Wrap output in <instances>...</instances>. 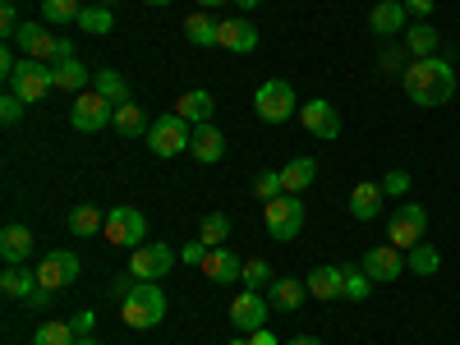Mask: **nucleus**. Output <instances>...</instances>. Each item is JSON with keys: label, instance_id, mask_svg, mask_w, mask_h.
Instances as JSON below:
<instances>
[{"label": "nucleus", "instance_id": "obj_1", "mask_svg": "<svg viewBox=\"0 0 460 345\" xmlns=\"http://www.w3.org/2000/svg\"><path fill=\"white\" fill-rule=\"evenodd\" d=\"M401 88L414 106H447L456 97V69L442 56H424V60H410L401 74Z\"/></svg>", "mask_w": 460, "mask_h": 345}, {"label": "nucleus", "instance_id": "obj_2", "mask_svg": "<svg viewBox=\"0 0 460 345\" xmlns=\"http://www.w3.org/2000/svg\"><path fill=\"white\" fill-rule=\"evenodd\" d=\"M120 318H125V327H134V332H152V327L166 318V295H162V286L138 281L134 295L120 304Z\"/></svg>", "mask_w": 460, "mask_h": 345}, {"label": "nucleus", "instance_id": "obj_3", "mask_svg": "<svg viewBox=\"0 0 460 345\" xmlns=\"http://www.w3.org/2000/svg\"><path fill=\"white\" fill-rule=\"evenodd\" d=\"M189 138H194V125L180 120L175 111H171V115H157V120H152V129H147V147H152V157H162V162L189 152Z\"/></svg>", "mask_w": 460, "mask_h": 345}, {"label": "nucleus", "instance_id": "obj_4", "mask_svg": "<svg viewBox=\"0 0 460 345\" xmlns=\"http://www.w3.org/2000/svg\"><path fill=\"white\" fill-rule=\"evenodd\" d=\"M253 111H258V120L262 125H286L290 115L299 111V97L286 79H267L258 93H253Z\"/></svg>", "mask_w": 460, "mask_h": 345}, {"label": "nucleus", "instance_id": "obj_5", "mask_svg": "<svg viewBox=\"0 0 460 345\" xmlns=\"http://www.w3.org/2000/svg\"><path fill=\"white\" fill-rule=\"evenodd\" d=\"M102 235H106V244H115V249H143V240H147V217L138 212V208H111L106 212V230H102Z\"/></svg>", "mask_w": 460, "mask_h": 345}, {"label": "nucleus", "instance_id": "obj_6", "mask_svg": "<svg viewBox=\"0 0 460 345\" xmlns=\"http://www.w3.org/2000/svg\"><path fill=\"white\" fill-rule=\"evenodd\" d=\"M262 221H267V235L277 244H290L299 230H304V203L299 194H281L272 203H262Z\"/></svg>", "mask_w": 460, "mask_h": 345}, {"label": "nucleus", "instance_id": "obj_7", "mask_svg": "<svg viewBox=\"0 0 460 345\" xmlns=\"http://www.w3.org/2000/svg\"><path fill=\"white\" fill-rule=\"evenodd\" d=\"M69 125L79 129V134H102L106 125H115V102H106L97 88L79 93L69 106Z\"/></svg>", "mask_w": 460, "mask_h": 345}, {"label": "nucleus", "instance_id": "obj_8", "mask_svg": "<svg viewBox=\"0 0 460 345\" xmlns=\"http://www.w3.org/2000/svg\"><path fill=\"white\" fill-rule=\"evenodd\" d=\"M424 230H429V208H424V203H401V208L387 217V244L414 249L419 240H424Z\"/></svg>", "mask_w": 460, "mask_h": 345}, {"label": "nucleus", "instance_id": "obj_9", "mask_svg": "<svg viewBox=\"0 0 460 345\" xmlns=\"http://www.w3.org/2000/svg\"><path fill=\"white\" fill-rule=\"evenodd\" d=\"M79 272H84L79 253H74V249H51L42 262H37V286H47V290H65V286L79 281Z\"/></svg>", "mask_w": 460, "mask_h": 345}, {"label": "nucleus", "instance_id": "obj_10", "mask_svg": "<svg viewBox=\"0 0 460 345\" xmlns=\"http://www.w3.org/2000/svg\"><path fill=\"white\" fill-rule=\"evenodd\" d=\"M51 88H56V79H51V65L47 60H19L14 79H10V93H19L32 106V102H42Z\"/></svg>", "mask_w": 460, "mask_h": 345}, {"label": "nucleus", "instance_id": "obj_11", "mask_svg": "<svg viewBox=\"0 0 460 345\" xmlns=\"http://www.w3.org/2000/svg\"><path fill=\"white\" fill-rule=\"evenodd\" d=\"M175 249L171 244H143V249H134L129 253V272L138 277V281H162L171 267H175Z\"/></svg>", "mask_w": 460, "mask_h": 345}, {"label": "nucleus", "instance_id": "obj_12", "mask_svg": "<svg viewBox=\"0 0 460 345\" xmlns=\"http://www.w3.org/2000/svg\"><path fill=\"white\" fill-rule=\"evenodd\" d=\"M359 267H364V272H368L377 286H392V281L405 272V249H396V244H377V249H364Z\"/></svg>", "mask_w": 460, "mask_h": 345}, {"label": "nucleus", "instance_id": "obj_13", "mask_svg": "<svg viewBox=\"0 0 460 345\" xmlns=\"http://www.w3.org/2000/svg\"><path fill=\"white\" fill-rule=\"evenodd\" d=\"M299 120L314 138H341V111L327 102V97H314V102H299Z\"/></svg>", "mask_w": 460, "mask_h": 345}, {"label": "nucleus", "instance_id": "obj_14", "mask_svg": "<svg viewBox=\"0 0 460 345\" xmlns=\"http://www.w3.org/2000/svg\"><path fill=\"white\" fill-rule=\"evenodd\" d=\"M267 295H258V290H240L235 299H230V327L235 332H258V327H267Z\"/></svg>", "mask_w": 460, "mask_h": 345}, {"label": "nucleus", "instance_id": "obj_15", "mask_svg": "<svg viewBox=\"0 0 460 345\" xmlns=\"http://www.w3.org/2000/svg\"><path fill=\"white\" fill-rule=\"evenodd\" d=\"M410 23H414V19H410V10L401 5V0H377V5L368 10V28H373L377 37H405Z\"/></svg>", "mask_w": 460, "mask_h": 345}, {"label": "nucleus", "instance_id": "obj_16", "mask_svg": "<svg viewBox=\"0 0 460 345\" xmlns=\"http://www.w3.org/2000/svg\"><path fill=\"white\" fill-rule=\"evenodd\" d=\"M14 47H19L23 60H51L56 32H51V23H23V28L14 32Z\"/></svg>", "mask_w": 460, "mask_h": 345}, {"label": "nucleus", "instance_id": "obj_17", "mask_svg": "<svg viewBox=\"0 0 460 345\" xmlns=\"http://www.w3.org/2000/svg\"><path fill=\"white\" fill-rule=\"evenodd\" d=\"M304 281H309V295L323 299V304L327 299H345V267H336V262H318Z\"/></svg>", "mask_w": 460, "mask_h": 345}, {"label": "nucleus", "instance_id": "obj_18", "mask_svg": "<svg viewBox=\"0 0 460 345\" xmlns=\"http://www.w3.org/2000/svg\"><path fill=\"white\" fill-rule=\"evenodd\" d=\"M212 111H217V97L208 88H189L175 97V115L189 125H212Z\"/></svg>", "mask_w": 460, "mask_h": 345}, {"label": "nucleus", "instance_id": "obj_19", "mask_svg": "<svg viewBox=\"0 0 460 345\" xmlns=\"http://www.w3.org/2000/svg\"><path fill=\"white\" fill-rule=\"evenodd\" d=\"M189 157L203 162V166L221 162V157H226V134H221L217 125H194V138H189Z\"/></svg>", "mask_w": 460, "mask_h": 345}, {"label": "nucleus", "instance_id": "obj_20", "mask_svg": "<svg viewBox=\"0 0 460 345\" xmlns=\"http://www.w3.org/2000/svg\"><path fill=\"white\" fill-rule=\"evenodd\" d=\"M240 272H244V262L230 253L226 244L221 249H208V258H203V277L212 281V286H230V281H240Z\"/></svg>", "mask_w": 460, "mask_h": 345}, {"label": "nucleus", "instance_id": "obj_21", "mask_svg": "<svg viewBox=\"0 0 460 345\" xmlns=\"http://www.w3.org/2000/svg\"><path fill=\"white\" fill-rule=\"evenodd\" d=\"M28 253H32V230L10 221L5 230H0V258H5V267H23Z\"/></svg>", "mask_w": 460, "mask_h": 345}, {"label": "nucleus", "instance_id": "obj_22", "mask_svg": "<svg viewBox=\"0 0 460 345\" xmlns=\"http://www.w3.org/2000/svg\"><path fill=\"white\" fill-rule=\"evenodd\" d=\"M217 47L235 51V56H249V51H258V28H253L249 19H226V23H221V37H217Z\"/></svg>", "mask_w": 460, "mask_h": 345}, {"label": "nucleus", "instance_id": "obj_23", "mask_svg": "<svg viewBox=\"0 0 460 345\" xmlns=\"http://www.w3.org/2000/svg\"><path fill=\"white\" fill-rule=\"evenodd\" d=\"M309 299V281H295V277H277L272 286H267V304L281 314H295L299 304Z\"/></svg>", "mask_w": 460, "mask_h": 345}, {"label": "nucleus", "instance_id": "obj_24", "mask_svg": "<svg viewBox=\"0 0 460 345\" xmlns=\"http://www.w3.org/2000/svg\"><path fill=\"white\" fill-rule=\"evenodd\" d=\"M438 47H442V37H438L433 19H414V23L405 28V51H410V60H424V56H438Z\"/></svg>", "mask_w": 460, "mask_h": 345}, {"label": "nucleus", "instance_id": "obj_25", "mask_svg": "<svg viewBox=\"0 0 460 345\" xmlns=\"http://www.w3.org/2000/svg\"><path fill=\"white\" fill-rule=\"evenodd\" d=\"M65 226H69V235L93 240V235H102V230H106V217H102V208L79 203V208H69V212H65Z\"/></svg>", "mask_w": 460, "mask_h": 345}, {"label": "nucleus", "instance_id": "obj_26", "mask_svg": "<svg viewBox=\"0 0 460 345\" xmlns=\"http://www.w3.org/2000/svg\"><path fill=\"white\" fill-rule=\"evenodd\" d=\"M111 129H115V134H125V138H147L152 120H147L143 102H125V106H115V125H111Z\"/></svg>", "mask_w": 460, "mask_h": 345}, {"label": "nucleus", "instance_id": "obj_27", "mask_svg": "<svg viewBox=\"0 0 460 345\" xmlns=\"http://www.w3.org/2000/svg\"><path fill=\"white\" fill-rule=\"evenodd\" d=\"M382 199H387V194H382V184H355V194H350V217L355 221H377V212H382Z\"/></svg>", "mask_w": 460, "mask_h": 345}, {"label": "nucleus", "instance_id": "obj_28", "mask_svg": "<svg viewBox=\"0 0 460 345\" xmlns=\"http://www.w3.org/2000/svg\"><path fill=\"white\" fill-rule=\"evenodd\" d=\"M93 88H97L106 102H115V106L134 102V88H129V79H125L120 69H97V74H93Z\"/></svg>", "mask_w": 460, "mask_h": 345}, {"label": "nucleus", "instance_id": "obj_29", "mask_svg": "<svg viewBox=\"0 0 460 345\" xmlns=\"http://www.w3.org/2000/svg\"><path fill=\"white\" fill-rule=\"evenodd\" d=\"M51 79H56V88L60 93H88V84H93V74H88V65H79V60H65V65H51Z\"/></svg>", "mask_w": 460, "mask_h": 345}, {"label": "nucleus", "instance_id": "obj_30", "mask_svg": "<svg viewBox=\"0 0 460 345\" xmlns=\"http://www.w3.org/2000/svg\"><path fill=\"white\" fill-rule=\"evenodd\" d=\"M314 180H318V162H314V157H295V162H286V171H281L286 194H304Z\"/></svg>", "mask_w": 460, "mask_h": 345}, {"label": "nucleus", "instance_id": "obj_31", "mask_svg": "<svg viewBox=\"0 0 460 345\" xmlns=\"http://www.w3.org/2000/svg\"><path fill=\"white\" fill-rule=\"evenodd\" d=\"M184 37L194 47H217V37H221V23L208 14V10H199V14H189L184 19Z\"/></svg>", "mask_w": 460, "mask_h": 345}, {"label": "nucleus", "instance_id": "obj_32", "mask_svg": "<svg viewBox=\"0 0 460 345\" xmlns=\"http://www.w3.org/2000/svg\"><path fill=\"white\" fill-rule=\"evenodd\" d=\"M405 267H410L414 277H433L438 267H442V253H438L433 244H424V240H419L414 249H405Z\"/></svg>", "mask_w": 460, "mask_h": 345}, {"label": "nucleus", "instance_id": "obj_33", "mask_svg": "<svg viewBox=\"0 0 460 345\" xmlns=\"http://www.w3.org/2000/svg\"><path fill=\"white\" fill-rule=\"evenodd\" d=\"M79 14H84L79 0H42V23H51V28L79 23Z\"/></svg>", "mask_w": 460, "mask_h": 345}, {"label": "nucleus", "instance_id": "obj_34", "mask_svg": "<svg viewBox=\"0 0 460 345\" xmlns=\"http://www.w3.org/2000/svg\"><path fill=\"white\" fill-rule=\"evenodd\" d=\"M0 290H5V299H28V295L37 290V272H23V267H5Z\"/></svg>", "mask_w": 460, "mask_h": 345}, {"label": "nucleus", "instance_id": "obj_35", "mask_svg": "<svg viewBox=\"0 0 460 345\" xmlns=\"http://www.w3.org/2000/svg\"><path fill=\"white\" fill-rule=\"evenodd\" d=\"M199 240H203L208 249H221V244L230 240V217H226V212H208L203 226H199Z\"/></svg>", "mask_w": 460, "mask_h": 345}, {"label": "nucleus", "instance_id": "obj_36", "mask_svg": "<svg viewBox=\"0 0 460 345\" xmlns=\"http://www.w3.org/2000/svg\"><path fill=\"white\" fill-rule=\"evenodd\" d=\"M32 345H79V336H74V323H42Z\"/></svg>", "mask_w": 460, "mask_h": 345}, {"label": "nucleus", "instance_id": "obj_37", "mask_svg": "<svg viewBox=\"0 0 460 345\" xmlns=\"http://www.w3.org/2000/svg\"><path fill=\"white\" fill-rule=\"evenodd\" d=\"M79 28H84V32H93V37H106V32L115 28V19H111V5H84V14H79Z\"/></svg>", "mask_w": 460, "mask_h": 345}, {"label": "nucleus", "instance_id": "obj_38", "mask_svg": "<svg viewBox=\"0 0 460 345\" xmlns=\"http://www.w3.org/2000/svg\"><path fill=\"white\" fill-rule=\"evenodd\" d=\"M240 281H244L249 290H262V286L277 281V272H272V262H267V258H249L244 272H240Z\"/></svg>", "mask_w": 460, "mask_h": 345}, {"label": "nucleus", "instance_id": "obj_39", "mask_svg": "<svg viewBox=\"0 0 460 345\" xmlns=\"http://www.w3.org/2000/svg\"><path fill=\"white\" fill-rule=\"evenodd\" d=\"M373 277L364 272V267H345V299H355V304H364L368 295H373Z\"/></svg>", "mask_w": 460, "mask_h": 345}, {"label": "nucleus", "instance_id": "obj_40", "mask_svg": "<svg viewBox=\"0 0 460 345\" xmlns=\"http://www.w3.org/2000/svg\"><path fill=\"white\" fill-rule=\"evenodd\" d=\"M281 194H286L281 171H258V180H253V199H258V203H272V199H281Z\"/></svg>", "mask_w": 460, "mask_h": 345}, {"label": "nucleus", "instance_id": "obj_41", "mask_svg": "<svg viewBox=\"0 0 460 345\" xmlns=\"http://www.w3.org/2000/svg\"><path fill=\"white\" fill-rule=\"evenodd\" d=\"M405 65H410V51L405 47H387L377 56V69L387 74V79H396V74H405Z\"/></svg>", "mask_w": 460, "mask_h": 345}, {"label": "nucleus", "instance_id": "obj_42", "mask_svg": "<svg viewBox=\"0 0 460 345\" xmlns=\"http://www.w3.org/2000/svg\"><path fill=\"white\" fill-rule=\"evenodd\" d=\"M23 97L19 93H5V97H0V125H5V129H14L19 120H23Z\"/></svg>", "mask_w": 460, "mask_h": 345}, {"label": "nucleus", "instance_id": "obj_43", "mask_svg": "<svg viewBox=\"0 0 460 345\" xmlns=\"http://www.w3.org/2000/svg\"><path fill=\"white\" fill-rule=\"evenodd\" d=\"M382 194H387V199H405L410 194V171H387V175H382Z\"/></svg>", "mask_w": 460, "mask_h": 345}, {"label": "nucleus", "instance_id": "obj_44", "mask_svg": "<svg viewBox=\"0 0 460 345\" xmlns=\"http://www.w3.org/2000/svg\"><path fill=\"white\" fill-rule=\"evenodd\" d=\"M134 286H138V277H134V272H120V277H111V286H106V295H111L115 304H125V299L134 295Z\"/></svg>", "mask_w": 460, "mask_h": 345}, {"label": "nucleus", "instance_id": "obj_45", "mask_svg": "<svg viewBox=\"0 0 460 345\" xmlns=\"http://www.w3.org/2000/svg\"><path fill=\"white\" fill-rule=\"evenodd\" d=\"M19 28H23V19H19V10H14V0H5V5H0V32H5L10 42H14Z\"/></svg>", "mask_w": 460, "mask_h": 345}, {"label": "nucleus", "instance_id": "obj_46", "mask_svg": "<svg viewBox=\"0 0 460 345\" xmlns=\"http://www.w3.org/2000/svg\"><path fill=\"white\" fill-rule=\"evenodd\" d=\"M203 258H208V244H203V240H189V244H180V262H189V267H203Z\"/></svg>", "mask_w": 460, "mask_h": 345}, {"label": "nucleus", "instance_id": "obj_47", "mask_svg": "<svg viewBox=\"0 0 460 345\" xmlns=\"http://www.w3.org/2000/svg\"><path fill=\"white\" fill-rule=\"evenodd\" d=\"M69 323H74V336H93V327H97V314H93V309H79V314H74Z\"/></svg>", "mask_w": 460, "mask_h": 345}, {"label": "nucleus", "instance_id": "obj_48", "mask_svg": "<svg viewBox=\"0 0 460 345\" xmlns=\"http://www.w3.org/2000/svg\"><path fill=\"white\" fill-rule=\"evenodd\" d=\"M65 60H74V42L56 32V47H51V60L47 65H65Z\"/></svg>", "mask_w": 460, "mask_h": 345}, {"label": "nucleus", "instance_id": "obj_49", "mask_svg": "<svg viewBox=\"0 0 460 345\" xmlns=\"http://www.w3.org/2000/svg\"><path fill=\"white\" fill-rule=\"evenodd\" d=\"M51 295H56V290H47V286H37V290L28 295V309H37V314H42V309H51Z\"/></svg>", "mask_w": 460, "mask_h": 345}, {"label": "nucleus", "instance_id": "obj_50", "mask_svg": "<svg viewBox=\"0 0 460 345\" xmlns=\"http://www.w3.org/2000/svg\"><path fill=\"white\" fill-rule=\"evenodd\" d=\"M410 10V19H433V0H401Z\"/></svg>", "mask_w": 460, "mask_h": 345}, {"label": "nucleus", "instance_id": "obj_51", "mask_svg": "<svg viewBox=\"0 0 460 345\" xmlns=\"http://www.w3.org/2000/svg\"><path fill=\"white\" fill-rule=\"evenodd\" d=\"M14 69H19V56H14V51L5 47V51H0V74H5V84L14 79Z\"/></svg>", "mask_w": 460, "mask_h": 345}, {"label": "nucleus", "instance_id": "obj_52", "mask_svg": "<svg viewBox=\"0 0 460 345\" xmlns=\"http://www.w3.org/2000/svg\"><path fill=\"white\" fill-rule=\"evenodd\" d=\"M249 345H281V341L267 332V327H258V332H249Z\"/></svg>", "mask_w": 460, "mask_h": 345}, {"label": "nucleus", "instance_id": "obj_53", "mask_svg": "<svg viewBox=\"0 0 460 345\" xmlns=\"http://www.w3.org/2000/svg\"><path fill=\"white\" fill-rule=\"evenodd\" d=\"M286 345H323V336H295V341H286Z\"/></svg>", "mask_w": 460, "mask_h": 345}, {"label": "nucleus", "instance_id": "obj_54", "mask_svg": "<svg viewBox=\"0 0 460 345\" xmlns=\"http://www.w3.org/2000/svg\"><path fill=\"white\" fill-rule=\"evenodd\" d=\"M235 5H240V10L249 14V10H258V5H262V0H235Z\"/></svg>", "mask_w": 460, "mask_h": 345}, {"label": "nucleus", "instance_id": "obj_55", "mask_svg": "<svg viewBox=\"0 0 460 345\" xmlns=\"http://www.w3.org/2000/svg\"><path fill=\"white\" fill-rule=\"evenodd\" d=\"M217 5H226V0H199V10H217Z\"/></svg>", "mask_w": 460, "mask_h": 345}, {"label": "nucleus", "instance_id": "obj_56", "mask_svg": "<svg viewBox=\"0 0 460 345\" xmlns=\"http://www.w3.org/2000/svg\"><path fill=\"white\" fill-rule=\"evenodd\" d=\"M143 5H152V10H162V5H171V0H143Z\"/></svg>", "mask_w": 460, "mask_h": 345}, {"label": "nucleus", "instance_id": "obj_57", "mask_svg": "<svg viewBox=\"0 0 460 345\" xmlns=\"http://www.w3.org/2000/svg\"><path fill=\"white\" fill-rule=\"evenodd\" d=\"M79 345H102V341L97 336H79Z\"/></svg>", "mask_w": 460, "mask_h": 345}, {"label": "nucleus", "instance_id": "obj_58", "mask_svg": "<svg viewBox=\"0 0 460 345\" xmlns=\"http://www.w3.org/2000/svg\"><path fill=\"white\" fill-rule=\"evenodd\" d=\"M97 5H120V0H97Z\"/></svg>", "mask_w": 460, "mask_h": 345}, {"label": "nucleus", "instance_id": "obj_59", "mask_svg": "<svg viewBox=\"0 0 460 345\" xmlns=\"http://www.w3.org/2000/svg\"><path fill=\"white\" fill-rule=\"evenodd\" d=\"M230 345H249V341H230Z\"/></svg>", "mask_w": 460, "mask_h": 345}]
</instances>
